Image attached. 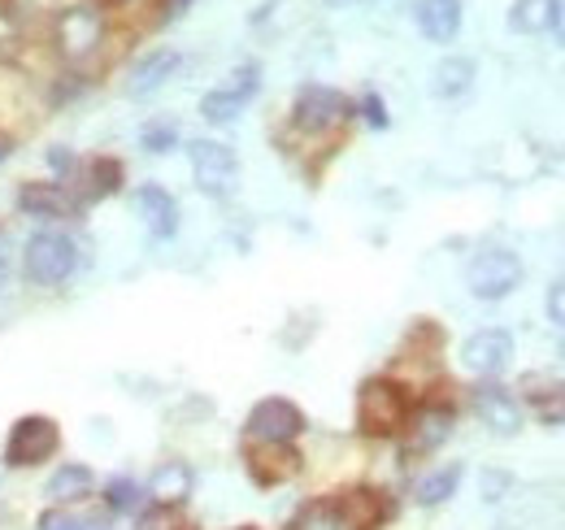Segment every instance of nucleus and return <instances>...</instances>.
Segmentation results:
<instances>
[{"mask_svg": "<svg viewBox=\"0 0 565 530\" xmlns=\"http://www.w3.org/2000/svg\"><path fill=\"white\" fill-rule=\"evenodd\" d=\"M109 35H114V18L100 0H66L53 9L49 26H44V40H49V53L57 57V66L83 70V74H96V66L105 62Z\"/></svg>", "mask_w": 565, "mask_h": 530, "instance_id": "f257e3e1", "label": "nucleus"}, {"mask_svg": "<svg viewBox=\"0 0 565 530\" xmlns=\"http://www.w3.org/2000/svg\"><path fill=\"white\" fill-rule=\"evenodd\" d=\"M392 513H396V505L387 491L356 483V487L327 491V496L296 505V513L287 518L282 530H379L392 522Z\"/></svg>", "mask_w": 565, "mask_h": 530, "instance_id": "f03ea898", "label": "nucleus"}, {"mask_svg": "<svg viewBox=\"0 0 565 530\" xmlns=\"http://www.w3.org/2000/svg\"><path fill=\"white\" fill-rule=\"evenodd\" d=\"M87 253L71 226H35L18 248V274L35 292H62L83 269Z\"/></svg>", "mask_w": 565, "mask_h": 530, "instance_id": "7ed1b4c3", "label": "nucleus"}, {"mask_svg": "<svg viewBox=\"0 0 565 530\" xmlns=\"http://www.w3.org/2000/svg\"><path fill=\"white\" fill-rule=\"evenodd\" d=\"M356 100L349 92L331 87V83H305L291 96L287 109V135L300 144H335L340 135L353 127Z\"/></svg>", "mask_w": 565, "mask_h": 530, "instance_id": "20e7f679", "label": "nucleus"}, {"mask_svg": "<svg viewBox=\"0 0 565 530\" xmlns=\"http://www.w3.org/2000/svg\"><path fill=\"white\" fill-rule=\"evenodd\" d=\"M418 392L401 379V374H370L356 388V435L361 439H401L409 413H414Z\"/></svg>", "mask_w": 565, "mask_h": 530, "instance_id": "39448f33", "label": "nucleus"}, {"mask_svg": "<svg viewBox=\"0 0 565 530\" xmlns=\"http://www.w3.org/2000/svg\"><path fill=\"white\" fill-rule=\"evenodd\" d=\"M62 457V422L49 413H22L9 422L4 444H0V465L4 474H31Z\"/></svg>", "mask_w": 565, "mask_h": 530, "instance_id": "423d86ee", "label": "nucleus"}, {"mask_svg": "<svg viewBox=\"0 0 565 530\" xmlns=\"http://www.w3.org/2000/svg\"><path fill=\"white\" fill-rule=\"evenodd\" d=\"M461 278H466V292H470L475 300L500 305V300H509V296L522 287L526 265H522V257H518L509 244H483V248L470 253Z\"/></svg>", "mask_w": 565, "mask_h": 530, "instance_id": "0eeeda50", "label": "nucleus"}, {"mask_svg": "<svg viewBox=\"0 0 565 530\" xmlns=\"http://www.w3.org/2000/svg\"><path fill=\"white\" fill-rule=\"evenodd\" d=\"M452 431H457V404L448 396H418L409 422H405V431H401V439H396L401 444V457L409 465L435 457L452 439Z\"/></svg>", "mask_w": 565, "mask_h": 530, "instance_id": "6e6552de", "label": "nucleus"}, {"mask_svg": "<svg viewBox=\"0 0 565 530\" xmlns=\"http://www.w3.org/2000/svg\"><path fill=\"white\" fill-rule=\"evenodd\" d=\"M13 209L22 218H31L35 226H71L83 218V197L74 183H62V179H22L13 188Z\"/></svg>", "mask_w": 565, "mask_h": 530, "instance_id": "1a4fd4ad", "label": "nucleus"}, {"mask_svg": "<svg viewBox=\"0 0 565 530\" xmlns=\"http://www.w3.org/2000/svg\"><path fill=\"white\" fill-rule=\"evenodd\" d=\"M188 166H192V183L205 192L210 200H226L235 197L239 188V152L226 144V139H188Z\"/></svg>", "mask_w": 565, "mask_h": 530, "instance_id": "9d476101", "label": "nucleus"}, {"mask_svg": "<svg viewBox=\"0 0 565 530\" xmlns=\"http://www.w3.org/2000/svg\"><path fill=\"white\" fill-rule=\"evenodd\" d=\"M305 431H309V417L291 396H262L244 417V444L287 448V444H300Z\"/></svg>", "mask_w": 565, "mask_h": 530, "instance_id": "9b49d317", "label": "nucleus"}, {"mask_svg": "<svg viewBox=\"0 0 565 530\" xmlns=\"http://www.w3.org/2000/svg\"><path fill=\"white\" fill-rule=\"evenodd\" d=\"M257 96H262V62H239L217 87L201 96V118L210 127H231Z\"/></svg>", "mask_w": 565, "mask_h": 530, "instance_id": "f8f14e48", "label": "nucleus"}, {"mask_svg": "<svg viewBox=\"0 0 565 530\" xmlns=\"http://www.w3.org/2000/svg\"><path fill=\"white\" fill-rule=\"evenodd\" d=\"M466 404L470 413L492 431L500 439H513L522 426H526V409L513 388H504L500 379H475V388L466 392Z\"/></svg>", "mask_w": 565, "mask_h": 530, "instance_id": "ddd939ff", "label": "nucleus"}, {"mask_svg": "<svg viewBox=\"0 0 565 530\" xmlns=\"http://www.w3.org/2000/svg\"><path fill=\"white\" fill-rule=\"evenodd\" d=\"M513 352H518V339H513L509 327H479V331H470L461 339L457 361H461V370L470 379H500L509 370Z\"/></svg>", "mask_w": 565, "mask_h": 530, "instance_id": "4468645a", "label": "nucleus"}, {"mask_svg": "<svg viewBox=\"0 0 565 530\" xmlns=\"http://www.w3.org/2000/svg\"><path fill=\"white\" fill-rule=\"evenodd\" d=\"M96 487L100 478L87 462H53L40 483V500L53 509H87L96 505Z\"/></svg>", "mask_w": 565, "mask_h": 530, "instance_id": "2eb2a0df", "label": "nucleus"}, {"mask_svg": "<svg viewBox=\"0 0 565 530\" xmlns=\"http://www.w3.org/2000/svg\"><path fill=\"white\" fill-rule=\"evenodd\" d=\"M131 204H136V218L143 222V231H148L152 244H170L179 235L183 209H179V197L166 183H140L131 192Z\"/></svg>", "mask_w": 565, "mask_h": 530, "instance_id": "dca6fc26", "label": "nucleus"}, {"mask_svg": "<svg viewBox=\"0 0 565 530\" xmlns=\"http://www.w3.org/2000/svg\"><path fill=\"white\" fill-rule=\"evenodd\" d=\"M179 70H183V53L170 49V44H157V49L140 53V57L127 66V74H122V96H127V100H148V96H157Z\"/></svg>", "mask_w": 565, "mask_h": 530, "instance_id": "f3484780", "label": "nucleus"}, {"mask_svg": "<svg viewBox=\"0 0 565 530\" xmlns=\"http://www.w3.org/2000/svg\"><path fill=\"white\" fill-rule=\"evenodd\" d=\"M143 491H148V505L183 509L196 496V469H192V462H183V457H166V462H157L148 469Z\"/></svg>", "mask_w": 565, "mask_h": 530, "instance_id": "a211bd4d", "label": "nucleus"}, {"mask_svg": "<svg viewBox=\"0 0 565 530\" xmlns=\"http://www.w3.org/2000/svg\"><path fill=\"white\" fill-rule=\"evenodd\" d=\"M74 188H78V197H83L87 209H92V204H100V200L118 197V192L127 188V161H122V157H114V152H96V157L78 161Z\"/></svg>", "mask_w": 565, "mask_h": 530, "instance_id": "6ab92c4d", "label": "nucleus"}, {"mask_svg": "<svg viewBox=\"0 0 565 530\" xmlns=\"http://www.w3.org/2000/svg\"><path fill=\"white\" fill-rule=\"evenodd\" d=\"M244 465L257 487H282L305 469V453L296 444L270 448V444H244Z\"/></svg>", "mask_w": 565, "mask_h": 530, "instance_id": "aec40b11", "label": "nucleus"}, {"mask_svg": "<svg viewBox=\"0 0 565 530\" xmlns=\"http://www.w3.org/2000/svg\"><path fill=\"white\" fill-rule=\"evenodd\" d=\"M522 409L535 413L540 426L562 431L565 426V379H548V374H522V383L513 388Z\"/></svg>", "mask_w": 565, "mask_h": 530, "instance_id": "412c9836", "label": "nucleus"}, {"mask_svg": "<svg viewBox=\"0 0 565 530\" xmlns=\"http://www.w3.org/2000/svg\"><path fill=\"white\" fill-rule=\"evenodd\" d=\"M96 509H100L109 522H136L143 509H148L143 478H136V474H109V478H100V487H96Z\"/></svg>", "mask_w": 565, "mask_h": 530, "instance_id": "4be33fe9", "label": "nucleus"}, {"mask_svg": "<svg viewBox=\"0 0 565 530\" xmlns=\"http://www.w3.org/2000/svg\"><path fill=\"white\" fill-rule=\"evenodd\" d=\"M414 26L426 44H452L466 26L461 0H414Z\"/></svg>", "mask_w": 565, "mask_h": 530, "instance_id": "5701e85b", "label": "nucleus"}, {"mask_svg": "<svg viewBox=\"0 0 565 530\" xmlns=\"http://www.w3.org/2000/svg\"><path fill=\"white\" fill-rule=\"evenodd\" d=\"M461 478H466V465L461 462H444V465H430L426 474L414 478V505L418 509H444L457 491H461Z\"/></svg>", "mask_w": 565, "mask_h": 530, "instance_id": "b1692460", "label": "nucleus"}, {"mask_svg": "<svg viewBox=\"0 0 565 530\" xmlns=\"http://www.w3.org/2000/svg\"><path fill=\"white\" fill-rule=\"evenodd\" d=\"M475 78H479L475 57L448 53V57H439V62L430 66V96H435V100H461V96L475 87Z\"/></svg>", "mask_w": 565, "mask_h": 530, "instance_id": "393cba45", "label": "nucleus"}, {"mask_svg": "<svg viewBox=\"0 0 565 530\" xmlns=\"http://www.w3.org/2000/svg\"><path fill=\"white\" fill-rule=\"evenodd\" d=\"M553 13H557V0H513L509 4V31L544 35V31H553Z\"/></svg>", "mask_w": 565, "mask_h": 530, "instance_id": "a878e982", "label": "nucleus"}, {"mask_svg": "<svg viewBox=\"0 0 565 530\" xmlns=\"http://www.w3.org/2000/svg\"><path fill=\"white\" fill-rule=\"evenodd\" d=\"M105 513L100 509H53V505H44L40 513H35V522H31V530H92L96 522H100Z\"/></svg>", "mask_w": 565, "mask_h": 530, "instance_id": "bb28decb", "label": "nucleus"}, {"mask_svg": "<svg viewBox=\"0 0 565 530\" xmlns=\"http://www.w3.org/2000/svg\"><path fill=\"white\" fill-rule=\"evenodd\" d=\"M179 144H183V131H179L174 118H148L140 127V148L148 157H166V152H174Z\"/></svg>", "mask_w": 565, "mask_h": 530, "instance_id": "cd10ccee", "label": "nucleus"}, {"mask_svg": "<svg viewBox=\"0 0 565 530\" xmlns=\"http://www.w3.org/2000/svg\"><path fill=\"white\" fill-rule=\"evenodd\" d=\"M356 118L370 127V131H387L392 127V114H387V100L379 96V92H365L361 100H356Z\"/></svg>", "mask_w": 565, "mask_h": 530, "instance_id": "c85d7f7f", "label": "nucleus"}, {"mask_svg": "<svg viewBox=\"0 0 565 530\" xmlns=\"http://www.w3.org/2000/svg\"><path fill=\"white\" fill-rule=\"evenodd\" d=\"M509 491H513V474H509V469H495V465H488V469L479 474V496H483L488 505H500Z\"/></svg>", "mask_w": 565, "mask_h": 530, "instance_id": "c756f323", "label": "nucleus"}, {"mask_svg": "<svg viewBox=\"0 0 565 530\" xmlns=\"http://www.w3.org/2000/svg\"><path fill=\"white\" fill-rule=\"evenodd\" d=\"M544 305H548V318H553L557 327H565V278H557V283L548 287V300H544Z\"/></svg>", "mask_w": 565, "mask_h": 530, "instance_id": "7c9ffc66", "label": "nucleus"}, {"mask_svg": "<svg viewBox=\"0 0 565 530\" xmlns=\"http://www.w3.org/2000/svg\"><path fill=\"white\" fill-rule=\"evenodd\" d=\"M9 278H13V244H9V231L0 226V296H4Z\"/></svg>", "mask_w": 565, "mask_h": 530, "instance_id": "2f4dec72", "label": "nucleus"}, {"mask_svg": "<svg viewBox=\"0 0 565 530\" xmlns=\"http://www.w3.org/2000/svg\"><path fill=\"white\" fill-rule=\"evenodd\" d=\"M157 22H174V18H183L188 9H192V0H157Z\"/></svg>", "mask_w": 565, "mask_h": 530, "instance_id": "473e14b6", "label": "nucleus"}, {"mask_svg": "<svg viewBox=\"0 0 565 530\" xmlns=\"http://www.w3.org/2000/svg\"><path fill=\"white\" fill-rule=\"evenodd\" d=\"M105 9H109V18L114 13H140V9H148V4H157V0H100Z\"/></svg>", "mask_w": 565, "mask_h": 530, "instance_id": "72a5a7b5", "label": "nucleus"}, {"mask_svg": "<svg viewBox=\"0 0 565 530\" xmlns=\"http://www.w3.org/2000/svg\"><path fill=\"white\" fill-rule=\"evenodd\" d=\"M13 148H18V135L9 131V127H0V166L13 157Z\"/></svg>", "mask_w": 565, "mask_h": 530, "instance_id": "f704fd0d", "label": "nucleus"}, {"mask_svg": "<svg viewBox=\"0 0 565 530\" xmlns=\"http://www.w3.org/2000/svg\"><path fill=\"white\" fill-rule=\"evenodd\" d=\"M553 35L565 44V0H557V13H553Z\"/></svg>", "mask_w": 565, "mask_h": 530, "instance_id": "c9c22d12", "label": "nucleus"}, {"mask_svg": "<svg viewBox=\"0 0 565 530\" xmlns=\"http://www.w3.org/2000/svg\"><path fill=\"white\" fill-rule=\"evenodd\" d=\"M327 9H353V4H365V0H322Z\"/></svg>", "mask_w": 565, "mask_h": 530, "instance_id": "e433bc0d", "label": "nucleus"}, {"mask_svg": "<svg viewBox=\"0 0 565 530\" xmlns=\"http://www.w3.org/2000/svg\"><path fill=\"white\" fill-rule=\"evenodd\" d=\"M239 530H262V527H239Z\"/></svg>", "mask_w": 565, "mask_h": 530, "instance_id": "4c0bfd02", "label": "nucleus"}, {"mask_svg": "<svg viewBox=\"0 0 565 530\" xmlns=\"http://www.w3.org/2000/svg\"><path fill=\"white\" fill-rule=\"evenodd\" d=\"M562 357H565V339H562Z\"/></svg>", "mask_w": 565, "mask_h": 530, "instance_id": "58836bf2", "label": "nucleus"}]
</instances>
